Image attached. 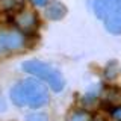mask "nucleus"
<instances>
[{
	"mask_svg": "<svg viewBox=\"0 0 121 121\" xmlns=\"http://www.w3.org/2000/svg\"><path fill=\"white\" fill-rule=\"evenodd\" d=\"M67 12H68L67 6L59 0H50V2L45 3V17L48 20H53V21L62 20L67 15Z\"/></svg>",
	"mask_w": 121,
	"mask_h": 121,
	"instance_id": "nucleus-6",
	"label": "nucleus"
},
{
	"mask_svg": "<svg viewBox=\"0 0 121 121\" xmlns=\"http://www.w3.org/2000/svg\"><path fill=\"white\" fill-rule=\"evenodd\" d=\"M89 6L108 32L121 35V0H89Z\"/></svg>",
	"mask_w": 121,
	"mask_h": 121,
	"instance_id": "nucleus-2",
	"label": "nucleus"
},
{
	"mask_svg": "<svg viewBox=\"0 0 121 121\" xmlns=\"http://www.w3.org/2000/svg\"><path fill=\"white\" fill-rule=\"evenodd\" d=\"M67 121H91V115L85 109H76V111L70 112L67 117Z\"/></svg>",
	"mask_w": 121,
	"mask_h": 121,
	"instance_id": "nucleus-9",
	"label": "nucleus"
},
{
	"mask_svg": "<svg viewBox=\"0 0 121 121\" xmlns=\"http://www.w3.org/2000/svg\"><path fill=\"white\" fill-rule=\"evenodd\" d=\"M14 24L23 33H32L38 27V15L33 11H29V9L21 11V12H18L15 15Z\"/></svg>",
	"mask_w": 121,
	"mask_h": 121,
	"instance_id": "nucleus-5",
	"label": "nucleus"
},
{
	"mask_svg": "<svg viewBox=\"0 0 121 121\" xmlns=\"http://www.w3.org/2000/svg\"><path fill=\"white\" fill-rule=\"evenodd\" d=\"M23 70H24L26 73L41 79V80L47 82L55 92L62 91L64 86H65V80H64L62 73H60L58 68L52 67L50 64H45L43 60H36V59L26 60V62L23 64Z\"/></svg>",
	"mask_w": 121,
	"mask_h": 121,
	"instance_id": "nucleus-3",
	"label": "nucleus"
},
{
	"mask_svg": "<svg viewBox=\"0 0 121 121\" xmlns=\"http://www.w3.org/2000/svg\"><path fill=\"white\" fill-rule=\"evenodd\" d=\"M26 45V36L20 30H0V55L18 52Z\"/></svg>",
	"mask_w": 121,
	"mask_h": 121,
	"instance_id": "nucleus-4",
	"label": "nucleus"
},
{
	"mask_svg": "<svg viewBox=\"0 0 121 121\" xmlns=\"http://www.w3.org/2000/svg\"><path fill=\"white\" fill-rule=\"evenodd\" d=\"M26 121H48V117L45 113L41 112H35V113H29L26 117Z\"/></svg>",
	"mask_w": 121,
	"mask_h": 121,
	"instance_id": "nucleus-10",
	"label": "nucleus"
},
{
	"mask_svg": "<svg viewBox=\"0 0 121 121\" xmlns=\"http://www.w3.org/2000/svg\"><path fill=\"white\" fill-rule=\"evenodd\" d=\"M120 73H121V68L118 65V62H117V60H109L108 65H106L104 70H103V77L106 80L112 82L120 76Z\"/></svg>",
	"mask_w": 121,
	"mask_h": 121,
	"instance_id": "nucleus-8",
	"label": "nucleus"
},
{
	"mask_svg": "<svg viewBox=\"0 0 121 121\" xmlns=\"http://www.w3.org/2000/svg\"><path fill=\"white\" fill-rule=\"evenodd\" d=\"M48 91L36 79H24L11 89V100L15 106H30L36 109L48 103Z\"/></svg>",
	"mask_w": 121,
	"mask_h": 121,
	"instance_id": "nucleus-1",
	"label": "nucleus"
},
{
	"mask_svg": "<svg viewBox=\"0 0 121 121\" xmlns=\"http://www.w3.org/2000/svg\"><path fill=\"white\" fill-rule=\"evenodd\" d=\"M48 0H32V3L35 6H45V3H47Z\"/></svg>",
	"mask_w": 121,
	"mask_h": 121,
	"instance_id": "nucleus-11",
	"label": "nucleus"
},
{
	"mask_svg": "<svg viewBox=\"0 0 121 121\" xmlns=\"http://www.w3.org/2000/svg\"><path fill=\"white\" fill-rule=\"evenodd\" d=\"M101 101L109 104H121V88L113 85H106L101 92Z\"/></svg>",
	"mask_w": 121,
	"mask_h": 121,
	"instance_id": "nucleus-7",
	"label": "nucleus"
}]
</instances>
